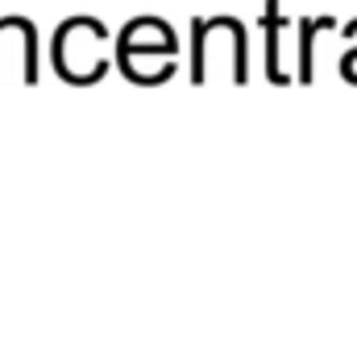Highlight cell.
I'll return each mask as SVG.
<instances>
[{
	"label": "cell",
	"instance_id": "obj_1",
	"mask_svg": "<svg viewBox=\"0 0 357 352\" xmlns=\"http://www.w3.org/2000/svg\"><path fill=\"white\" fill-rule=\"evenodd\" d=\"M216 75H229L233 83L250 79V54H245V25L237 17H195L191 21V79L208 83Z\"/></svg>",
	"mask_w": 357,
	"mask_h": 352
},
{
	"label": "cell",
	"instance_id": "obj_2",
	"mask_svg": "<svg viewBox=\"0 0 357 352\" xmlns=\"http://www.w3.org/2000/svg\"><path fill=\"white\" fill-rule=\"evenodd\" d=\"M108 42V25H100L96 17H71L59 33H54V67L67 83H96L104 75V58L100 46Z\"/></svg>",
	"mask_w": 357,
	"mask_h": 352
},
{
	"label": "cell",
	"instance_id": "obj_3",
	"mask_svg": "<svg viewBox=\"0 0 357 352\" xmlns=\"http://www.w3.org/2000/svg\"><path fill=\"white\" fill-rule=\"evenodd\" d=\"M0 58H17V75L25 83L38 79V29L29 17H0Z\"/></svg>",
	"mask_w": 357,
	"mask_h": 352
},
{
	"label": "cell",
	"instance_id": "obj_4",
	"mask_svg": "<svg viewBox=\"0 0 357 352\" xmlns=\"http://www.w3.org/2000/svg\"><path fill=\"white\" fill-rule=\"evenodd\" d=\"M262 29H266V79L270 83H287L291 75L282 71V4L278 0H266V17H262Z\"/></svg>",
	"mask_w": 357,
	"mask_h": 352
},
{
	"label": "cell",
	"instance_id": "obj_5",
	"mask_svg": "<svg viewBox=\"0 0 357 352\" xmlns=\"http://www.w3.org/2000/svg\"><path fill=\"white\" fill-rule=\"evenodd\" d=\"M337 21L333 17H303L299 21V83H312L316 79V67H312V38L320 33V29H333Z\"/></svg>",
	"mask_w": 357,
	"mask_h": 352
}]
</instances>
